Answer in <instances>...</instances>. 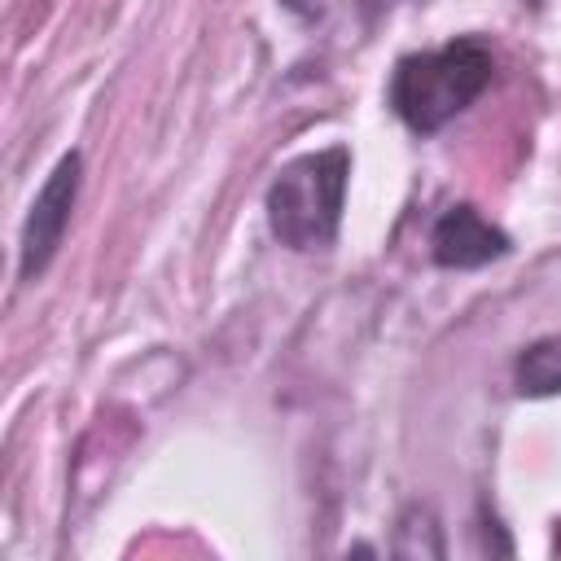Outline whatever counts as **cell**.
<instances>
[{"label": "cell", "instance_id": "cell-1", "mask_svg": "<svg viewBox=\"0 0 561 561\" xmlns=\"http://www.w3.org/2000/svg\"><path fill=\"white\" fill-rule=\"evenodd\" d=\"M495 57L478 35H460L430 53H408L394 61L390 75V110L403 127L430 136L465 114L491 83Z\"/></svg>", "mask_w": 561, "mask_h": 561}, {"label": "cell", "instance_id": "cell-2", "mask_svg": "<svg viewBox=\"0 0 561 561\" xmlns=\"http://www.w3.org/2000/svg\"><path fill=\"white\" fill-rule=\"evenodd\" d=\"M346 175H351V149L329 145L316 153H302L276 171L267 184V228L289 250H329L342 228V202H346Z\"/></svg>", "mask_w": 561, "mask_h": 561}, {"label": "cell", "instance_id": "cell-3", "mask_svg": "<svg viewBox=\"0 0 561 561\" xmlns=\"http://www.w3.org/2000/svg\"><path fill=\"white\" fill-rule=\"evenodd\" d=\"M79 180H83V158L70 149V153L53 167V175L44 180V188L35 193V202H31V210H26L22 245H18V276H22V280H35V276L53 263V254H57L66 228H70V215H75Z\"/></svg>", "mask_w": 561, "mask_h": 561}, {"label": "cell", "instance_id": "cell-4", "mask_svg": "<svg viewBox=\"0 0 561 561\" xmlns=\"http://www.w3.org/2000/svg\"><path fill=\"white\" fill-rule=\"evenodd\" d=\"M430 254L438 267H451V272H465V267H486L491 259H504L508 254V237L482 219V210L473 206H447L430 232Z\"/></svg>", "mask_w": 561, "mask_h": 561}, {"label": "cell", "instance_id": "cell-5", "mask_svg": "<svg viewBox=\"0 0 561 561\" xmlns=\"http://www.w3.org/2000/svg\"><path fill=\"white\" fill-rule=\"evenodd\" d=\"M522 394H557L561 390V342H539L517 359Z\"/></svg>", "mask_w": 561, "mask_h": 561}, {"label": "cell", "instance_id": "cell-6", "mask_svg": "<svg viewBox=\"0 0 561 561\" xmlns=\"http://www.w3.org/2000/svg\"><path fill=\"white\" fill-rule=\"evenodd\" d=\"M526 4H539V0H526Z\"/></svg>", "mask_w": 561, "mask_h": 561}]
</instances>
